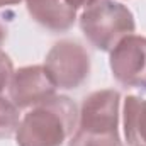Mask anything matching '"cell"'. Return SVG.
<instances>
[{
  "instance_id": "cell-13",
  "label": "cell",
  "mask_w": 146,
  "mask_h": 146,
  "mask_svg": "<svg viewBox=\"0 0 146 146\" xmlns=\"http://www.w3.org/2000/svg\"><path fill=\"white\" fill-rule=\"evenodd\" d=\"M22 0H0V7H9V5H17Z\"/></svg>"
},
{
  "instance_id": "cell-6",
  "label": "cell",
  "mask_w": 146,
  "mask_h": 146,
  "mask_svg": "<svg viewBox=\"0 0 146 146\" xmlns=\"http://www.w3.org/2000/svg\"><path fill=\"white\" fill-rule=\"evenodd\" d=\"M9 95L19 109H29L56 95V87L42 65H31L14 72Z\"/></svg>"
},
{
  "instance_id": "cell-7",
  "label": "cell",
  "mask_w": 146,
  "mask_h": 146,
  "mask_svg": "<svg viewBox=\"0 0 146 146\" xmlns=\"http://www.w3.org/2000/svg\"><path fill=\"white\" fill-rule=\"evenodd\" d=\"M29 15L51 33H66L76 21V9L66 0H26Z\"/></svg>"
},
{
  "instance_id": "cell-3",
  "label": "cell",
  "mask_w": 146,
  "mask_h": 146,
  "mask_svg": "<svg viewBox=\"0 0 146 146\" xmlns=\"http://www.w3.org/2000/svg\"><path fill=\"white\" fill-rule=\"evenodd\" d=\"M80 27L87 41L99 51L110 53L124 37L134 34L133 12L115 0H95L83 9Z\"/></svg>"
},
{
  "instance_id": "cell-1",
  "label": "cell",
  "mask_w": 146,
  "mask_h": 146,
  "mask_svg": "<svg viewBox=\"0 0 146 146\" xmlns=\"http://www.w3.org/2000/svg\"><path fill=\"white\" fill-rule=\"evenodd\" d=\"M76 124V104L66 95H53L21 119L15 133L17 146H63Z\"/></svg>"
},
{
  "instance_id": "cell-12",
  "label": "cell",
  "mask_w": 146,
  "mask_h": 146,
  "mask_svg": "<svg viewBox=\"0 0 146 146\" xmlns=\"http://www.w3.org/2000/svg\"><path fill=\"white\" fill-rule=\"evenodd\" d=\"M5 39H7V26L2 22V19H0V46L5 42Z\"/></svg>"
},
{
  "instance_id": "cell-10",
  "label": "cell",
  "mask_w": 146,
  "mask_h": 146,
  "mask_svg": "<svg viewBox=\"0 0 146 146\" xmlns=\"http://www.w3.org/2000/svg\"><path fill=\"white\" fill-rule=\"evenodd\" d=\"M12 75H14L12 60L9 58V54H5L3 51H0V95H2V92L5 88H9Z\"/></svg>"
},
{
  "instance_id": "cell-11",
  "label": "cell",
  "mask_w": 146,
  "mask_h": 146,
  "mask_svg": "<svg viewBox=\"0 0 146 146\" xmlns=\"http://www.w3.org/2000/svg\"><path fill=\"white\" fill-rule=\"evenodd\" d=\"M70 5H73L75 9H85V7H88L90 3H94L95 0H66Z\"/></svg>"
},
{
  "instance_id": "cell-2",
  "label": "cell",
  "mask_w": 146,
  "mask_h": 146,
  "mask_svg": "<svg viewBox=\"0 0 146 146\" xmlns=\"http://www.w3.org/2000/svg\"><path fill=\"white\" fill-rule=\"evenodd\" d=\"M119 107L121 94L114 88L97 90L87 95L68 146H122Z\"/></svg>"
},
{
  "instance_id": "cell-4",
  "label": "cell",
  "mask_w": 146,
  "mask_h": 146,
  "mask_svg": "<svg viewBox=\"0 0 146 146\" xmlns=\"http://www.w3.org/2000/svg\"><path fill=\"white\" fill-rule=\"evenodd\" d=\"M42 66L56 88L75 90L90 76V56L80 42L63 39L53 44Z\"/></svg>"
},
{
  "instance_id": "cell-8",
  "label": "cell",
  "mask_w": 146,
  "mask_h": 146,
  "mask_svg": "<svg viewBox=\"0 0 146 146\" xmlns=\"http://www.w3.org/2000/svg\"><path fill=\"white\" fill-rule=\"evenodd\" d=\"M124 136L129 146H146V99L127 95L124 100Z\"/></svg>"
},
{
  "instance_id": "cell-9",
  "label": "cell",
  "mask_w": 146,
  "mask_h": 146,
  "mask_svg": "<svg viewBox=\"0 0 146 146\" xmlns=\"http://www.w3.org/2000/svg\"><path fill=\"white\" fill-rule=\"evenodd\" d=\"M21 119V109L10 99L0 95V139L14 136L19 129Z\"/></svg>"
},
{
  "instance_id": "cell-5",
  "label": "cell",
  "mask_w": 146,
  "mask_h": 146,
  "mask_svg": "<svg viewBox=\"0 0 146 146\" xmlns=\"http://www.w3.org/2000/svg\"><path fill=\"white\" fill-rule=\"evenodd\" d=\"M110 72L126 88L146 90V37L131 34L110 51Z\"/></svg>"
}]
</instances>
